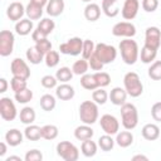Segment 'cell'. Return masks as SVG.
<instances>
[{
	"mask_svg": "<svg viewBox=\"0 0 161 161\" xmlns=\"http://www.w3.org/2000/svg\"><path fill=\"white\" fill-rule=\"evenodd\" d=\"M80 1H83V3H92V0H80Z\"/></svg>",
	"mask_w": 161,
	"mask_h": 161,
	"instance_id": "cell-58",
	"label": "cell"
},
{
	"mask_svg": "<svg viewBox=\"0 0 161 161\" xmlns=\"http://www.w3.org/2000/svg\"><path fill=\"white\" fill-rule=\"evenodd\" d=\"M118 49H119L122 60L127 65L135 64L138 60V58H140L138 44L132 38H125L123 40H121L119 42V45H118Z\"/></svg>",
	"mask_w": 161,
	"mask_h": 161,
	"instance_id": "cell-1",
	"label": "cell"
},
{
	"mask_svg": "<svg viewBox=\"0 0 161 161\" xmlns=\"http://www.w3.org/2000/svg\"><path fill=\"white\" fill-rule=\"evenodd\" d=\"M99 126L104 131V133L111 135V136L117 135L118 131H119V122H118V119L113 114H109V113H106V114L101 116Z\"/></svg>",
	"mask_w": 161,
	"mask_h": 161,
	"instance_id": "cell-10",
	"label": "cell"
},
{
	"mask_svg": "<svg viewBox=\"0 0 161 161\" xmlns=\"http://www.w3.org/2000/svg\"><path fill=\"white\" fill-rule=\"evenodd\" d=\"M15 101L18 103H21V104H26L29 103L31 99H33V91L29 89V88H25L18 93H15Z\"/></svg>",
	"mask_w": 161,
	"mask_h": 161,
	"instance_id": "cell-41",
	"label": "cell"
},
{
	"mask_svg": "<svg viewBox=\"0 0 161 161\" xmlns=\"http://www.w3.org/2000/svg\"><path fill=\"white\" fill-rule=\"evenodd\" d=\"M23 138H24V135L16 128H11L5 133V141L11 147H16V146L21 145Z\"/></svg>",
	"mask_w": 161,
	"mask_h": 161,
	"instance_id": "cell-24",
	"label": "cell"
},
{
	"mask_svg": "<svg viewBox=\"0 0 161 161\" xmlns=\"http://www.w3.org/2000/svg\"><path fill=\"white\" fill-rule=\"evenodd\" d=\"M35 111L33 107H29V106H25L24 108L20 109V113H19V118H20V122L24 123V125H31L34 123L35 121Z\"/></svg>",
	"mask_w": 161,
	"mask_h": 161,
	"instance_id": "cell-28",
	"label": "cell"
},
{
	"mask_svg": "<svg viewBox=\"0 0 161 161\" xmlns=\"http://www.w3.org/2000/svg\"><path fill=\"white\" fill-rule=\"evenodd\" d=\"M88 68H89V63L87 59L84 58H80L79 60H75L72 65V70L75 75H83L88 72Z\"/></svg>",
	"mask_w": 161,
	"mask_h": 161,
	"instance_id": "cell-37",
	"label": "cell"
},
{
	"mask_svg": "<svg viewBox=\"0 0 161 161\" xmlns=\"http://www.w3.org/2000/svg\"><path fill=\"white\" fill-rule=\"evenodd\" d=\"M24 14H25V8L19 1L11 3L8 6V9H6V16L11 21H19V20H21L23 16H24Z\"/></svg>",
	"mask_w": 161,
	"mask_h": 161,
	"instance_id": "cell-15",
	"label": "cell"
},
{
	"mask_svg": "<svg viewBox=\"0 0 161 161\" xmlns=\"http://www.w3.org/2000/svg\"><path fill=\"white\" fill-rule=\"evenodd\" d=\"M25 14L30 20H39L43 15V8L33 3H29L25 8Z\"/></svg>",
	"mask_w": 161,
	"mask_h": 161,
	"instance_id": "cell-32",
	"label": "cell"
},
{
	"mask_svg": "<svg viewBox=\"0 0 161 161\" xmlns=\"http://www.w3.org/2000/svg\"><path fill=\"white\" fill-rule=\"evenodd\" d=\"M101 11H102V8L96 4V3H88L84 8V18L88 20V21H97L101 16Z\"/></svg>",
	"mask_w": 161,
	"mask_h": 161,
	"instance_id": "cell-21",
	"label": "cell"
},
{
	"mask_svg": "<svg viewBox=\"0 0 161 161\" xmlns=\"http://www.w3.org/2000/svg\"><path fill=\"white\" fill-rule=\"evenodd\" d=\"M13 160H16V161H21V158H20L19 156H9V157H6V160H5V161H13Z\"/></svg>",
	"mask_w": 161,
	"mask_h": 161,
	"instance_id": "cell-57",
	"label": "cell"
},
{
	"mask_svg": "<svg viewBox=\"0 0 161 161\" xmlns=\"http://www.w3.org/2000/svg\"><path fill=\"white\" fill-rule=\"evenodd\" d=\"M121 121L125 130H133L138 125V111L133 103L126 102L121 106Z\"/></svg>",
	"mask_w": 161,
	"mask_h": 161,
	"instance_id": "cell-2",
	"label": "cell"
},
{
	"mask_svg": "<svg viewBox=\"0 0 161 161\" xmlns=\"http://www.w3.org/2000/svg\"><path fill=\"white\" fill-rule=\"evenodd\" d=\"M94 135V131L93 128L91 127V125H80L78 127H75L74 130V137L78 140V141H86V140H89L92 138Z\"/></svg>",
	"mask_w": 161,
	"mask_h": 161,
	"instance_id": "cell-23",
	"label": "cell"
},
{
	"mask_svg": "<svg viewBox=\"0 0 161 161\" xmlns=\"http://www.w3.org/2000/svg\"><path fill=\"white\" fill-rule=\"evenodd\" d=\"M93 74H94V78H96V80H97L98 87L104 88V87H107V86L111 83V75H109L107 72L99 70V72H96V73H93Z\"/></svg>",
	"mask_w": 161,
	"mask_h": 161,
	"instance_id": "cell-45",
	"label": "cell"
},
{
	"mask_svg": "<svg viewBox=\"0 0 161 161\" xmlns=\"http://www.w3.org/2000/svg\"><path fill=\"white\" fill-rule=\"evenodd\" d=\"M114 143H116V140H113L112 136L111 135H107V133H104L103 136H101L98 138V147L102 151H104V152L111 151L114 147Z\"/></svg>",
	"mask_w": 161,
	"mask_h": 161,
	"instance_id": "cell-35",
	"label": "cell"
},
{
	"mask_svg": "<svg viewBox=\"0 0 161 161\" xmlns=\"http://www.w3.org/2000/svg\"><path fill=\"white\" fill-rule=\"evenodd\" d=\"M73 75H74V73L69 67H60L55 73V77H57L58 82H60V83H68L69 80H72Z\"/></svg>",
	"mask_w": 161,
	"mask_h": 161,
	"instance_id": "cell-38",
	"label": "cell"
},
{
	"mask_svg": "<svg viewBox=\"0 0 161 161\" xmlns=\"http://www.w3.org/2000/svg\"><path fill=\"white\" fill-rule=\"evenodd\" d=\"M109 96L107 93V91H104V88H97L92 92V99L97 103V104H104L108 101Z\"/></svg>",
	"mask_w": 161,
	"mask_h": 161,
	"instance_id": "cell-40",
	"label": "cell"
},
{
	"mask_svg": "<svg viewBox=\"0 0 161 161\" xmlns=\"http://www.w3.org/2000/svg\"><path fill=\"white\" fill-rule=\"evenodd\" d=\"M24 136L29 141H38L42 138V127L36 125H26L24 130Z\"/></svg>",
	"mask_w": 161,
	"mask_h": 161,
	"instance_id": "cell-29",
	"label": "cell"
},
{
	"mask_svg": "<svg viewBox=\"0 0 161 161\" xmlns=\"http://www.w3.org/2000/svg\"><path fill=\"white\" fill-rule=\"evenodd\" d=\"M40 83L44 88L47 89H52V88H55L57 87V83H58V79L55 75H50V74H47L44 75L42 79H40Z\"/></svg>",
	"mask_w": 161,
	"mask_h": 161,
	"instance_id": "cell-46",
	"label": "cell"
},
{
	"mask_svg": "<svg viewBox=\"0 0 161 161\" xmlns=\"http://www.w3.org/2000/svg\"><path fill=\"white\" fill-rule=\"evenodd\" d=\"M10 70H11L13 77H19L24 79H29L30 77V68L28 63L21 58H15L11 60Z\"/></svg>",
	"mask_w": 161,
	"mask_h": 161,
	"instance_id": "cell-12",
	"label": "cell"
},
{
	"mask_svg": "<svg viewBox=\"0 0 161 161\" xmlns=\"http://www.w3.org/2000/svg\"><path fill=\"white\" fill-rule=\"evenodd\" d=\"M74 94H75V91L73 86L68 83H60L59 86L55 87V96L60 101H69L74 97Z\"/></svg>",
	"mask_w": 161,
	"mask_h": 161,
	"instance_id": "cell-16",
	"label": "cell"
},
{
	"mask_svg": "<svg viewBox=\"0 0 161 161\" xmlns=\"http://www.w3.org/2000/svg\"><path fill=\"white\" fill-rule=\"evenodd\" d=\"M0 116L4 121H14L18 116V109L13 99L9 97L0 98Z\"/></svg>",
	"mask_w": 161,
	"mask_h": 161,
	"instance_id": "cell-8",
	"label": "cell"
},
{
	"mask_svg": "<svg viewBox=\"0 0 161 161\" xmlns=\"http://www.w3.org/2000/svg\"><path fill=\"white\" fill-rule=\"evenodd\" d=\"M145 45L153 49L160 48L161 45V30L157 26H148L145 31Z\"/></svg>",
	"mask_w": 161,
	"mask_h": 161,
	"instance_id": "cell-13",
	"label": "cell"
},
{
	"mask_svg": "<svg viewBox=\"0 0 161 161\" xmlns=\"http://www.w3.org/2000/svg\"><path fill=\"white\" fill-rule=\"evenodd\" d=\"M45 38H48V36H47V35H44V34L38 29V28H36V29H34V30H33V33H31V39H33L35 43H36V42H39V40H43V39H45Z\"/></svg>",
	"mask_w": 161,
	"mask_h": 161,
	"instance_id": "cell-52",
	"label": "cell"
},
{
	"mask_svg": "<svg viewBox=\"0 0 161 161\" xmlns=\"http://www.w3.org/2000/svg\"><path fill=\"white\" fill-rule=\"evenodd\" d=\"M109 101L111 103H113L114 106H122L126 103V99H127V92L125 88H121V87H114L111 89L109 92Z\"/></svg>",
	"mask_w": 161,
	"mask_h": 161,
	"instance_id": "cell-17",
	"label": "cell"
},
{
	"mask_svg": "<svg viewBox=\"0 0 161 161\" xmlns=\"http://www.w3.org/2000/svg\"><path fill=\"white\" fill-rule=\"evenodd\" d=\"M123 87L128 96L137 98L143 92V84L136 72H127L123 77Z\"/></svg>",
	"mask_w": 161,
	"mask_h": 161,
	"instance_id": "cell-3",
	"label": "cell"
},
{
	"mask_svg": "<svg viewBox=\"0 0 161 161\" xmlns=\"http://www.w3.org/2000/svg\"><path fill=\"white\" fill-rule=\"evenodd\" d=\"M6 151H8V142L5 141H3V142H0V156L3 157L5 153H6Z\"/></svg>",
	"mask_w": 161,
	"mask_h": 161,
	"instance_id": "cell-54",
	"label": "cell"
},
{
	"mask_svg": "<svg viewBox=\"0 0 161 161\" xmlns=\"http://www.w3.org/2000/svg\"><path fill=\"white\" fill-rule=\"evenodd\" d=\"M99 111L94 101H84L79 106V118L86 125H93L98 121Z\"/></svg>",
	"mask_w": 161,
	"mask_h": 161,
	"instance_id": "cell-4",
	"label": "cell"
},
{
	"mask_svg": "<svg viewBox=\"0 0 161 161\" xmlns=\"http://www.w3.org/2000/svg\"><path fill=\"white\" fill-rule=\"evenodd\" d=\"M88 63H89V67H91V69H93V70H96V72H99V70H102V68H103V63L94 55V54H92V57L88 59Z\"/></svg>",
	"mask_w": 161,
	"mask_h": 161,
	"instance_id": "cell-50",
	"label": "cell"
},
{
	"mask_svg": "<svg viewBox=\"0 0 161 161\" xmlns=\"http://www.w3.org/2000/svg\"><path fill=\"white\" fill-rule=\"evenodd\" d=\"M138 9H140L138 0H125L121 9V15L125 20H132L137 16Z\"/></svg>",
	"mask_w": 161,
	"mask_h": 161,
	"instance_id": "cell-14",
	"label": "cell"
},
{
	"mask_svg": "<svg viewBox=\"0 0 161 161\" xmlns=\"http://www.w3.org/2000/svg\"><path fill=\"white\" fill-rule=\"evenodd\" d=\"M157 57V49H153L151 47H147V45H143L141 52H140V58H141V62L145 63V64H151L152 62H155Z\"/></svg>",
	"mask_w": 161,
	"mask_h": 161,
	"instance_id": "cell-27",
	"label": "cell"
},
{
	"mask_svg": "<svg viewBox=\"0 0 161 161\" xmlns=\"http://www.w3.org/2000/svg\"><path fill=\"white\" fill-rule=\"evenodd\" d=\"M80 86L87 91H94V89L99 88L97 84V80L94 78V74H89V73L80 75Z\"/></svg>",
	"mask_w": 161,
	"mask_h": 161,
	"instance_id": "cell-33",
	"label": "cell"
},
{
	"mask_svg": "<svg viewBox=\"0 0 161 161\" xmlns=\"http://www.w3.org/2000/svg\"><path fill=\"white\" fill-rule=\"evenodd\" d=\"M44 35H49V34H52L53 33V30H54V28H55V23H54V20H52L50 18H44V19H42L40 21H39V24H38V26H36Z\"/></svg>",
	"mask_w": 161,
	"mask_h": 161,
	"instance_id": "cell-36",
	"label": "cell"
},
{
	"mask_svg": "<svg viewBox=\"0 0 161 161\" xmlns=\"http://www.w3.org/2000/svg\"><path fill=\"white\" fill-rule=\"evenodd\" d=\"M132 160H133V161H137V160H145V161H147V160H148V157H147V156H145V155H136V156H133V157H132Z\"/></svg>",
	"mask_w": 161,
	"mask_h": 161,
	"instance_id": "cell-56",
	"label": "cell"
},
{
	"mask_svg": "<svg viewBox=\"0 0 161 161\" xmlns=\"http://www.w3.org/2000/svg\"><path fill=\"white\" fill-rule=\"evenodd\" d=\"M39 104L42 107L43 111L45 112H50L55 108V104H57V101H55V97L47 93V94H43L40 97V101H39Z\"/></svg>",
	"mask_w": 161,
	"mask_h": 161,
	"instance_id": "cell-31",
	"label": "cell"
},
{
	"mask_svg": "<svg viewBox=\"0 0 161 161\" xmlns=\"http://www.w3.org/2000/svg\"><path fill=\"white\" fill-rule=\"evenodd\" d=\"M33 30H34V24H33V20H30L29 18L26 19L23 18L21 20L15 23V31L20 36H26L30 33H33Z\"/></svg>",
	"mask_w": 161,
	"mask_h": 161,
	"instance_id": "cell-18",
	"label": "cell"
},
{
	"mask_svg": "<svg viewBox=\"0 0 161 161\" xmlns=\"http://www.w3.org/2000/svg\"><path fill=\"white\" fill-rule=\"evenodd\" d=\"M58 133H59V130L55 125H45L42 127V138L47 141L55 140L58 137Z\"/></svg>",
	"mask_w": 161,
	"mask_h": 161,
	"instance_id": "cell-34",
	"label": "cell"
},
{
	"mask_svg": "<svg viewBox=\"0 0 161 161\" xmlns=\"http://www.w3.org/2000/svg\"><path fill=\"white\" fill-rule=\"evenodd\" d=\"M116 143L119 147H122V148H126V147L131 146L133 143V135H132V132H130V130L118 132L116 135Z\"/></svg>",
	"mask_w": 161,
	"mask_h": 161,
	"instance_id": "cell-26",
	"label": "cell"
},
{
	"mask_svg": "<svg viewBox=\"0 0 161 161\" xmlns=\"http://www.w3.org/2000/svg\"><path fill=\"white\" fill-rule=\"evenodd\" d=\"M60 57H59V52L57 50H49L45 55H44V62L47 64V67L49 68H54L59 64Z\"/></svg>",
	"mask_w": 161,
	"mask_h": 161,
	"instance_id": "cell-39",
	"label": "cell"
},
{
	"mask_svg": "<svg viewBox=\"0 0 161 161\" xmlns=\"http://www.w3.org/2000/svg\"><path fill=\"white\" fill-rule=\"evenodd\" d=\"M35 47H36L44 55H45L49 50H52V43H50V40H48V38L36 42V43H35Z\"/></svg>",
	"mask_w": 161,
	"mask_h": 161,
	"instance_id": "cell-49",
	"label": "cell"
},
{
	"mask_svg": "<svg viewBox=\"0 0 161 161\" xmlns=\"http://www.w3.org/2000/svg\"><path fill=\"white\" fill-rule=\"evenodd\" d=\"M101 8H102V11L104 13V15L108 18H116L119 14V8H118L117 0H102Z\"/></svg>",
	"mask_w": 161,
	"mask_h": 161,
	"instance_id": "cell-20",
	"label": "cell"
},
{
	"mask_svg": "<svg viewBox=\"0 0 161 161\" xmlns=\"http://www.w3.org/2000/svg\"><path fill=\"white\" fill-rule=\"evenodd\" d=\"M151 116L155 121L161 122V102H156L151 107Z\"/></svg>",
	"mask_w": 161,
	"mask_h": 161,
	"instance_id": "cell-51",
	"label": "cell"
},
{
	"mask_svg": "<svg viewBox=\"0 0 161 161\" xmlns=\"http://www.w3.org/2000/svg\"><path fill=\"white\" fill-rule=\"evenodd\" d=\"M15 36L10 30H1L0 31V55L9 57L14 50Z\"/></svg>",
	"mask_w": 161,
	"mask_h": 161,
	"instance_id": "cell-9",
	"label": "cell"
},
{
	"mask_svg": "<svg viewBox=\"0 0 161 161\" xmlns=\"http://www.w3.org/2000/svg\"><path fill=\"white\" fill-rule=\"evenodd\" d=\"M57 155L64 161H77L79 158V150L69 141H60L57 145Z\"/></svg>",
	"mask_w": 161,
	"mask_h": 161,
	"instance_id": "cell-6",
	"label": "cell"
},
{
	"mask_svg": "<svg viewBox=\"0 0 161 161\" xmlns=\"http://www.w3.org/2000/svg\"><path fill=\"white\" fill-rule=\"evenodd\" d=\"M28 79H24V78H19V77H13L10 79V87L11 89L14 91V93H18L25 88H28Z\"/></svg>",
	"mask_w": 161,
	"mask_h": 161,
	"instance_id": "cell-44",
	"label": "cell"
},
{
	"mask_svg": "<svg viewBox=\"0 0 161 161\" xmlns=\"http://www.w3.org/2000/svg\"><path fill=\"white\" fill-rule=\"evenodd\" d=\"M82 48H83V39H80L79 36H73L59 45V52L65 55L75 57L82 54Z\"/></svg>",
	"mask_w": 161,
	"mask_h": 161,
	"instance_id": "cell-7",
	"label": "cell"
},
{
	"mask_svg": "<svg viewBox=\"0 0 161 161\" xmlns=\"http://www.w3.org/2000/svg\"><path fill=\"white\" fill-rule=\"evenodd\" d=\"M97 148H98V143H96L94 141H92V138L82 141V146H80V151L83 153V156L86 157H93L97 153Z\"/></svg>",
	"mask_w": 161,
	"mask_h": 161,
	"instance_id": "cell-30",
	"label": "cell"
},
{
	"mask_svg": "<svg viewBox=\"0 0 161 161\" xmlns=\"http://www.w3.org/2000/svg\"><path fill=\"white\" fill-rule=\"evenodd\" d=\"M141 5L146 13H153L158 8V0H142Z\"/></svg>",
	"mask_w": 161,
	"mask_h": 161,
	"instance_id": "cell-48",
	"label": "cell"
},
{
	"mask_svg": "<svg viewBox=\"0 0 161 161\" xmlns=\"http://www.w3.org/2000/svg\"><path fill=\"white\" fill-rule=\"evenodd\" d=\"M25 57H26V60H28L30 64H34V65L40 64V63L44 60V54H43L35 45L26 49Z\"/></svg>",
	"mask_w": 161,
	"mask_h": 161,
	"instance_id": "cell-25",
	"label": "cell"
},
{
	"mask_svg": "<svg viewBox=\"0 0 161 161\" xmlns=\"http://www.w3.org/2000/svg\"><path fill=\"white\" fill-rule=\"evenodd\" d=\"M142 137L147 141H155L160 137V127L155 123H146L141 130Z\"/></svg>",
	"mask_w": 161,
	"mask_h": 161,
	"instance_id": "cell-22",
	"label": "cell"
},
{
	"mask_svg": "<svg viewBox=\"0 0 161 161\" xmlns=\"http://www.w3.org/2000/svg\"><path fill=\"white\" fill-rule=\"evenodd\" d=\"M64 8H65L64 0H49L45 6V10L49 16L55 18V16H59L64 11Z\"/></svg>",
	"mask_w": 161,
	"mask_h": 161,
	"instance_id": "cell-19",
	"label": "cell"
},
{
	"mask_svg": "<svg viewBox=\"0 0 161 161\" xmlns=\"http://www.w3.org/2000/svg\"><path fill=\"white\" fill-rule=\"evenodd\" d=\"M8 91V80L5 78H0V93H5Z\"/></svg>",
	"mask_w": 161,
	"mask_h": 161,
	"instance_id": "cell-53",
	"label": "cell"
},
{
	"mask_svg": "<svg viewBox=\"0 0 161 161\" xmlns=\"http://www.w3.org/2000/svg\"><path fill=\"white\" fill-rule=\"evenodd\" d=\"M94 49H96L94 42L91 39H84L83 40V48H82V58L88 60L92 57V54L94 53Z\"/></svg>",
	"mask_w": 161,
	"mask_h": 161,
	"instance_id": "cell-43",
	"label": "cell"
},
{
	"mask_svg": "<svg viewBox=\"0 0 161 161\" xmlns=\"http://www.w3.org/2000/svg\"><path fill=\"white\" fill-rule=\"evenodd\" d=\"M48 1H49V0H30V3H33V4H35V5H39V6H42V8L47 6Z\"/></svg>",
	"mask_w": 161,
	"mask_h": 161,
	"instance_id": "cell-55",
	"label": "cell"
},
{
	"mask_svg": "<svg viewBox=\"0 0 161 161\" xmlns=\"http://www.w3.org/2000/svg\"><path fill=\"white\" fill-rule=\"evenodd\" d=\"M93 54L106 65V64H109L116 60L117 49L113 45H109L106 43H98V44H96V49H94Z\"/></svg>",
	"mask_w": 161,
	"mask_h": 161,
	"instance_id": "cell-5",
	"label": "cell"
},
{
	"mask_svg": "<svg viewBox=\"0 0 161 161\" xmlns=\"http://www.w3.org/2000/svg\"><path fill=\"white\" fill-rule=\"evenodd\" d=\"M148 77L153 80H161V60H155L148 68Z\"/></svg>",
	"mask_w": 161,
	"mask_h": 161,
	"instance_id": "cell-42",
	"label": "cell"
},
{
	"mask_svg": "<svg viewBox=\"0 0 161 161\" xmlns=\"http://www.w3.org/2000/svg\"><path fill=\"white\" fill-rule=\"evenodd\" d=\"M24 160L25 161H42L43 160V153L36 150V148H33V150H29L25 156H24Z\"/></svg>",
	"mask_w": 161,
	"mask_h": 161,
	"instance_id": "cell-47",
	"label": "cell"
},
{
	"mask_svg": "<svg viewBox=\"0 0 161 161\" xmlns=\"http://www.w3.org/2000/svg\"><path fill=\"white\" fill-rule=\"evenodd\" d=\"M112 34L119 38H133L136 35V26L131 21H119L113 25Z\"/></svg>",
	"mask_w": 161,
	"mask_h": 161,
	"instance_id": "cell-11",
	"label": "cell"
}]
</instances>
